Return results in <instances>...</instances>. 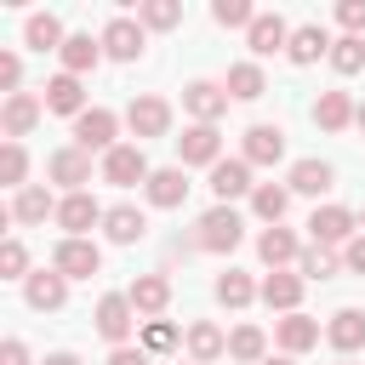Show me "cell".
I'll use <instances>...</instances> for the list:
<instances>
[{
    "label": "cell",
    "instance_id": "cell-1",
    "mask_svg": "<svg viewBox=\"0 0 365 365\" xmlns=\"http://www.w3.org/2000/svg\"><path fill=\"white\" fill-rule=\"evenodd\" d=\"M240 234H245V217H240L234 205H211V211L200 217L194 245H200V251H234V245H240Z\"/></svg>",
    "mask_w": 365,
    "mask_h": 365
},
{
    "label": "cell",
    "instance_id": "cell-2",
    "mask_svg": "<svg viewBox=\"0 0 365 365\" xmlns=\"http://www.w3.org/2000/svg\"><path fill=\"white\" fill-rule=\"evenodd\" d=\"M148 177H154V171H148L143 143H120V148H108V154H103V182L131 188V182H148Z\"/></svg>",
    "mask_w": 365,
    "mask_h": 365
},
{
    "label": "cell",
    "instance_id": "cell-3",
    "mask_svg": "<svg viewBox=\"0 0 365 365\" xmlns=\"http://www.w3.org/2000/svg\"><path fill=\"white\" fill-rule=\"evenodd\" d=\"M114 131H120L114 108H86V114L74 120V148H86V154H108V148H120Z\"/></svg>",
    "mask_w": 365,
    "mask_h": 365
},
{
    "label": "cell",
    "instance_id": "cell-4",
    "mask_svg": "<svg viewBox=\"0 0 365 365\" xmlns=\"http://www.w3.org/2000/svg\"><path fill=\"white\" fill-rule=\"evenodd\" d=\"M51 268H57L63 279H91V274L103 268V251H97V240H57Z\"/></svg>",
    "mask_w": 365,
    "mask_h": 365
},
{
    "label": "cell",
    "instance_id": "cell-5",
    "mask_svg": "<svg viewBox=\"0 0 365 365\" xmlns=\"http://www.w3.org/2000/svg\"><path fill=\"white\" fill-rule=\"evenodd\" d=\"M182 108L194 114V125H217V120L228 114V91H222L217 80H188V86H182Z\"/></svg>",
    "mask_w": 365,
    "mask_h": 365
},
{
    "label": "cell",
    "instance_id": "cell-6",
    "mask_svg": "<svg viewBox=\"0 0 365 365\" xmlns=\"http://www.w3.org/2000/svg\"><path fill=\"white\" fill-rule=\"evenodd\" d=\"M40 114H46V97H29V91H11V97L0 103V131H6V143H17V137H29V131L40 125Z\"/></svg>",
    "mask_w": 365,
    "mask_h": 365
},
{
    "label": "cell",
    "instance_id": "cell-7",
    "mask_svg": "<svg viewBox=\"0 0 365 365\" xmlns=\"http://www.w3.org/2000/svg\"><path fill=\"white\" fill-rule=\"evenodd\" d=\"M125 125H131V137H137V143L165 137V131H171V103H165V97H131Z\"/></svg>",
    "mask_w": 365,
    "mask_h": 365
},
{
    "label": "cell",
    "instance_id": "cell-8",
    "mask_svg": "<svg viewBox=\"0 0 365 365\" xmlns=\"http://www.w3.org/2000/svg\"><path fill=\"white\" fill-rule=\"evenodd\" d=\"M308 234H314V245H348V240L359 234V217H354L348 205H319V211L308 217Z\"/></svg>",
    "mask_w": 365,
    "mask_h": 365
},
{
    "label": "cell",
    "instance_id": "cell-9",
    "mask_svg": "<svg viewBox=\"0 0 365 365\" xmlns=\"http://www.w3.org/2000/svg\"><path fill=\"white\" fill-rule=\"evenodd\" d=\"M97 40H103V57H114V63H137L143 57V23H131V17H108Z\"/></svg>",
    "mask_w": 365,
    "mask_h": 365
},
{
    "label": "cell",
    "instance_id": "cell-10",
    "mask_svg": "<svg viewBox=\"0 0 365 365\" xmlns=\"http://www.w3.org/2000/svg\"><path fill=\"white\" fill-rule=\"evenodd\" d=\"M108 211L91 200V194H63L57 200V228H63V240H86V228L91 222H103Z\"/></svg>",
    "mask_w": 365,
    "mask_h": 365
},
{
    "label": "cell",
    "instance_id": "cell-11",
    "mask_svg": "<svg viewBox=\"0 0 365 365\" xmlns=\"http://www.w3.org/2000/svg\"><path fill=\"white\" fill-rule=\"evenodd\" d=\"M131 325H137V308H131V297H125V291H108V297L97 302V331H103L114 348H125Z\"/></svg>",
    "mask_w": 365,
    "mask_h": 365
},
{
    "label": "cell",
    "instance_id": "cell-12",
    "mask_svg": "<svg viewBox=\"0 0 365 365\" xmlns=\"http://www.w3.org/2000/svg\"><path fill=\"white\" fill-rule=\"evenodd\" d=\"M177 160L182 165H217L222 160V131L217 125H188L177 137Z\"/></svg>",
    "mask_w": 365,
    "mask_h": 365
},
{
    "label": "cell",
    "instance_id": "cell-13",
    "mask_svg": "<svg viewBox=\"0 0 365 365\" xmlns=\"http://www.w3.org/2000/svg\"><path fill=\"white\" fill-rule=\"evenodd\" d=\"M46 171H51V182H63L68 194H86V182H91V154L86 148H57L51 160H46Z\"/></svg>",
    "mask_w": 365,
    "mask_h": 365
},
{
    "label": "cell",
    "instance_id": "cell-14",
    "mask_svg": "<svg viewBox=\"0 0 365 365\" xmlns=\"http://www.w3.org/2000/svg\"><path fill=\"white\" fill-rule=\"evenodd\" d=\"M245 40H251V51H257V57H274V51H285V46H291V23H285L279 11H257V23L245 29Z\"/></svg>",
    "mask_w": 365,
    "mask_h": 365
},
{
    "label": "cell",
    "instance_id": "cell-15",
    "mask_svg": "<svg viewBox=\"0 0 365 365\" xmlns=\"http://www.w3.org/2000/svg\"><path fill=\"white\" fill-rule=\"evenodd\" d=\"M240 160H245V165H279V160H285V131H279V125H251Z\"/></svg>",
    "mask_w": 365,
    "mask_h": 365
},
{
    "label": "cell",
    "instance_id": "cell-16",
    "mask_svg": "<svg viewBox=\"0 0 365 365\" xmlns=\"http://www.w3.org/2000/svg\"><path fill=\"white\" fill-rule=\"evenodd\" d=\"M143 194H148V205H160V211H177V205L188 200V177H182V165H160V171L143 182Z\"/></svg>",
    "mask_w": 365,
    "mask_h": 365
},
{
    "label": "cell",
    "instance_id": "cell-17",
    "mask_svg": "<svg viewBox=\"0 0 365 365\" xmlns=\"http://www.w3.org/2000/svg\"><path fill=\"white\" fill-rule=\"evenodd\" d=\"M23 297H29V308L51 314V308H63V302H68V279H63L57 268H40V274H29V279H23Z\"/></svg>",
    "mask_w": 365,
    "mask_h": 365
},
{
    "label": "cell",
    "instance_id": "cell-18",
    "mask_svg": "<svg viewBox=\"0 0 365 365\" xmlns=\"http://www.w3.org/2000/svg\"><path fill=\"white\" fill-rule=\"evenodd\" d=\"M331 34L319 29V23H302V29H291V46H285V57L297 63V68H308V63H319V57H331Z\"/></svg>",
    "mask_w": 365,
    "mask_h": 365
},
{
    "label": "cell",
    "instance_id": "cell-19",
    "mask_svg": "<svg viewBox=\"0 0 365 365\" xmlns=\"http://www.w3.org/2000/svg\"><path fill=\"white\" fill-rule=\"evenodd\" d=\"M257 182H251V165L245 160H217L211 165V194H217V205H228V200H240V194H251Z\"/></svg>",
    "mask_w": 365,
    "mask_h": 365
},
{
    "label": "cell",
    "instance_id": "cell-20",
    "mask_svg": "<svg viewBox=\"0 0 365 365\" xmlns=\"http://www.w3.org/2000/svg\"><path fill=\"white\" fill-rule=\"evenodd\" d=\"M257 297H262L268 308H279V314H297V302H302V274H285V268H274V274L257 285Z\"/></svg>",
    "mask_w": 365,
    "mask_h": 365
},
{
    "label": "cell",
    "instance_id": "cell-21",
    "mask_svg": "<svg viewBox=\"0 0 365 365\" xmlns=\"http://www.w3.org/2000/svg\"><path fill=\"white\" fill-rule=\"evenodd\" d=\"M325 336H331L336 354H359V348H365V314H359V308H336L331 325H325Z\"/></svg>",
    "mask_w": 365,
    "mask_h": 365
},
{
    "label": "cell",
    "instance_id": "cell-22",
    "mask_svg": "<svg viewBox=\"0 0 365 365\" xmlns=\"http://www.w3.org/2000/svg\"><path fill=\"white\" fill-rule=\"evenodd\" d=\"M103 234H108L114 245H137V240L148 234V217H143L137 205H108V217H103Z\"/></svg>",
    "mask_w": 365,
    "mask_h": 365
},
{
    "label": "cell",
    "instance_id": "cell-23",
    "mask_svg": "<svg viewBox=\"0 0 365 365\" xmlns=\"http://www.w3.org/2000/svg\"><path fill=\"white\" fill-rule=\"evenodd\" d=\"M257 257H262L268 268H285V262H297V257H302V245H297V234H291V228H279V222H274V228H262V234H257Z\"/></svg>",
    "mask_w": 365,
    "mask_h": 365
},
{
    "label": "cell",
    "instance_id": "cell-24",
    "mask_svg": "<svg viewBox=\"0 0 365 365\" xmlns=\"http://www.w3.org/2000/svg\"><path fill=\"white\" fill-rule=\"evenodd\" d=\"M125 297H131L137 314H165V302H171V279H165V274H137Z\"/></svg>",
    "mask_w": 365,
    "mask_h": 365
},
{
    "label": "cell",
    "instance_id": "cell-25",
    "mask_svg": "<svg viewBox=\"0 0 365 365\" xmlns=\"http://www.w3.org/2000/svg\"><path fill=\"white\" fill-rule=\"evenodd\" d=\"M182 342H188V359H194V365H211V359H222V354H228V336H222L211 319H194Z\"/></svg>",
    "mask_w": 365,
    "mask_h": 365
},
{
    "label": "cell",
    "instance_id": "cell-26",
    "mask_svg": "<svg viewBox=\"0 0 365 365\" xmlns=\"http://www.w3.org/2000/svg\"><path fill=\"white\" fill-rule=\"evenodd\" d=\"M46 108L51 114H86V86L74 80V74H57V80H46Z\"/></svg>",
    "mask_w": 365,
    "mask_h": 365
},
{
    "label": "cell",
    "instance_id": "cell-27",
    "mask_svg": "<svg viewBox=\"0 0 365 365\" xmlns=\"http://www.w3.org/2000/svg\"><path fill=\"white\" fill-rule=\"evenodd\" d=\"M57 57H63V74H74V80H80L86 68H97V57H103V40H91V34H68Z\"/></svg>",
    "mask_w": 365,
    "mask_h": 365
},
{
    "label": "cell",
    "instance_id": "cell-28",
    "mask_svg": "<svg viewBox=\"0 0 365 365\" xmlns=\"http://www.w3.org/2000/svg\"><path fill=\"white\" fill-rule=\"evenodd\" d=\"M354 108H359V103H348V91H319L314 125H319V131H342V125H354Z\"/></svg>",
    "mask_w": 365,
    "mask_h": 365
},
{
    "label": "cell",
    "instance_id": "cell-29",
    "mask_svg": "<svg viewBox=\"0 0 365 365\" xmlns=\"http://www.w3.org/2000/svg\"><path fill=\"white\" fill-rule=\"evenodd\" d=\"M11 217H17V222H46V217H57V200H51L40 182H29V188L11 194Z\"/></svg>",
    "mask_w": 365,
    "mask_h": 365
},
{
    "label": "cell",
    "instance_id": "cell-30",
    "mask_svg": "<svg viewBox=\"0 0 365 365\" xmlns=\"http://www.w3.org/2000/svg\"><path fill=\"white\" fill-rule=\"evenodd\" d=\"M274 336H279V348H285V354H308V348L319 342V319H308V314H285Z\"/></svg>",
    "mask_w": 365,
    "mask_h": 365
},
{
    "label": "cell",
    "instance_id": "cell-31",
    "mask_svg": "<svg viewBox=\"0 0 365 365\" xmlns=\"http://www.w3.org/2000/svg\"><path fill=\"white\" fill-rule=\"evenodd\" d=\"M222 91H228L234 103H257V97L268 91V80H262V68H257V63H234V68H228V80H222Z\"/></svg>",
    "mask_w": 365,
    "mask_h": 365
},
{
    "label": "cell",
    "instance_id": "cell-32",
    "mask_svg": "<svg viewBox=\"0 0 365 365\" xmlns=\"http://www.w3.org/2000/svg\"><path fill=\"white\" fill-rule=\"evenodd\" d=\"M331 182H336V171H331L325 160H297V165H291V182H285V188H291V194H325Z\"/></svg>",
    "mask_w": 365,
    "mask_h": 365
},
{
    "label": "cell",
    "instance_id": "cell-33",
    "mask_svg": "<svg viewBox=\"0 0 365 365\" xmlns=\"http://www.w3.org/2000/svg\"><path fill=\"white\" fill-rule=\"evenodd\" d=\"M23 40H29L34 51H63V40H68V34H63V23H57L51 11H34V17L23 23Z\"/></svg>",
    "mask_w": 365,
    "mask_h": 365
},
{
    "label": "cell",
    "instance_id": "cell-34",
    "mask_svg": "<svg viewBox=\"0 0 365 365\" xmlns=\"http://www.w3.org/2000/svg\"><path fill=\"white\" fill-rule=\"evenodd\" d=\"M285 205H291V188H279V182H257V188H251V211H257L268 228L285 217Z\"/></svg>",
    "mask_w": 365,
    "mask_h": 365
},
{
    "label": "cell",
    "instance_id": "cell-35",
    "mask_svg": "<svg viewBox=\"0 0 365 365\" xmlns=\"http://www.w3.org/2000/svg\"><path fill=\"white\" fill-rule=\"evenodd\" d=\"M228 359H245V365H262V359H268V336H262L257 325H240V331L228 336Z\"/></svg>",
    "mask_w": 365,
    "mask_h": 365
},
{
    "label": "cell",
    "instance_id": "cell-36",
    "mask_svg": "<svg viewBox=\"0 0 365 365\" xmlns=\"http://www.w3.org/2000/svg\"><path fill=\"white\" fill-rule=\"evenodd\" d=\"M217 302H222V308H245V302H257V285H251V274L228 268V274L217 279Z\"/></svg>",
    "mask_w": 365,
    "mask_h": 365
},
{
    "label": "cell",
    "instance_id": "cell-37",
    "mask_svg": "<svg viewBox=\"0 0 365 365\" xmlns=\"http://www.w3.org/2000/svg\"><path fill=\"white\" fill-rule=\"evenodd\" d=\"M297 268H302V279H331V274L342 268V257H336L331 245H308V251L297 257Z\"/></svg>",
    "mask_w": 365,
    "mask_h": 365
},
{
    "label": "cell",
    "instance_id": "cell-38",
    "mask_svg": "<svg viewBox=\"0 0 365 365\" xmlns=\"http://www.w3.org/2000/svg\"><path fill=\"white\" fill-rule=\"evenodd\" d=\"M137 23H143V29H177V23H182V6H177V0H143V6H137Z\"/></svg>",
    "mask_w": 365,
    "mask_h": 365
},
{
    "label": "cell",
    "instance_id": "cell-39",
    "mask_svg": "<svg viewBox=\"0 0 365 365\" xmlns=\"http://www.w3.org/2000/svg\"><path fill=\"white\" fill-rule=\"evenodd\" d=\"M331 68H336V74H359V68H365V40H359V34H342V40L331 46Z\"/></svg>",
    "mask_w": 365,
    "mask_h": 365
},
{
    "label": "cell",
    "instance_id": "cell-40",
    "mask_svg": "<svg viewBox=\"0 0 365 365\" xmlns=\"http://www.w3.org/2000/svg\"><path fill=\"white\" fill-rule=\"evenodd\" d=\"M23 171H29L23 143H6V148H0V182H6V188H29V182H23Z\"/></svg>",
    "mask_w": 365,
    "mask_h": 365
},
{
    "label": "cell",
    "instance_id": "cell-41",
    "mask_svg": "<svg viewBox=\"0 0 365 365\" xmlns=\"http://www.w3.org/2000/svg\"><path fill=\"white\" fill-rule=\"evenodd\" d=\"M211 17H217L222 29H251V23H257V11H251L245 0H217V6H211Z\"/></svg>",
    "mask_w": 365,
    "mask_h": 365
},
{
    "label": "cell",
    "instance_id": "cell-42",
    "mask_svg": "<svg viewBox=\"0 0 365 365\" xmlns=\"http://www.w3.org/2000/svg\"><path fill=\"white\" fill-rule=\"evenodd\" d=\"M165 348H177V325L171 319H148L143 325V354H165Z\"/></svg>",
    "mask_w": 365,
    "mask_h": 365
},
{
    "label": "cell",
    "instance_id": "cell-43",
    "mask_svg": "<svg viewBox=\"0 0 365 365\" xmlns=\"http://www.w3.org/2000/svg\"><path fill=\"white\" fill-rule=\"evenodd\" d=\"M0 274H6V279H29V251H23V240H6V245H0Z\"/></svg>",
    "mask_w": 365,
    "mask_h": 365
},
{
    "label": "cell",
    "instance_id": "cell-44",
    "mask_svg": "<svg viewBox=\"0 0 365 365\" xmlns=\"http://www.w3.org/2000/svg\"><path fill=\"white\" fill-rule=\"evenodd\" d=\"M336 23H342L348 34L365 40V0H342V6H336Z\"/></svg>",
    "mask_w": 365,
    "mask_h": 365
},
{
    "label": "cell",
    "instance_id": "cell-45",
    "mask_svg": "<svg viewBox=\"0 0 365 365\" xmlns=\"http://www.w3.org/2000/svg\"><path fill=\"white\" fill-rule=\"evenodd\" d=\"M17 80H23V63H17V51H0V91L11 97V91H17Z\"/></svg>",
    "mask_w": 365,
    "mask_h": 365
},
{
    "label": "cell",
    "instance_id": "cell-46",
    "mask_svg": "<svg viewBox=\"0 0 365 365\" xmlns=\"http://www.w3.org/2000/svg\"><path fill=\"white\" fill-rule=\"evenodd\" d=\"M342 268H348V274H365V234H354V240L342 245Z\"/></svg>",
    "mask_w": 365,
    "mask_h": 365
},
{
    "label": "cell",
    "instance_id": "cell-47",
    "mask_svg": "<svg viewBox=\"0 0 365 365\" xmlns=\"http://www.w3.org/2000/svg\"><path fill=\"white\" fill-rule=\"evenodd\" d=\"M0 365H29V348H23V342H17V336H11V342H6V348H0Z\"/></svg>",
    "mask_w": 365,
    "mask_h": 365
},
{
    "label": "cell",
    "instance_id": "cell-48",
    "mask_svg": "<svg viewBox=\"0 0 365 365\" xmlns=\"http://www.w3.org/2000/svg\"><path fill=\"white\" fill-rule=\"evenodd\" d=\"M108 365H148V354H143V348H114Z\"/></svg>",
    "mask_w": 365,
    "mask_h": 365
},
{
    "label": "cell",
    "instance_id": "cell-49",
    "mask_svg": "<svg viewBox=\"0 0 365 365\" xmlns=\"http://www.w3.org/2000/svg\"><path fill=\"white\" fill-rule=\"evenodd\" d=\"M40 365H80V359H74V354H46Z\"/></svg>",
    "mask_w": 365,
    "mask_h": 365
},
{
    "label": "cell",
    "instance_id": "cell-50",
    "mask_svg": "<svg viewBox=\"0 0 365 365\" xmlns=\"http://www.w3.org/2000/svg\"><path fill=\"white\" fill-rule=\"evenodd\" d=\"M354 125H359V131H365V103H359V108H354Z\"/></svg>",
    "mask_w": 365,
    "mask_h": 365
},
{
    "label": "cell",
    "instance_id": "cell-51",
    "mask_svg": "<svg viewBox=\"0 0 365 365\" xmlns=\"http://www.w3.org/2000/svg\"><path fill=\"white\" fill-rule=\"evenodd\" d=\"M262 365H291V354H279V359H262Z\"/></svg>",
    "mask_w": 365,
    "mask_h": 365
},
{
    "label": "cell",
    "instance_id": "cell-52",
    "mask_svg": "<svg viewBox=\"0 0 365 365\" xmlns=\"http://www.w3.org/2000/svg\"><path fill=\"white\" fill-rule=\"evenodd\" d=\"M359 234H365V211H359Z\"/></svg>",
    "mask_w": 365,
    "mask_h": 365
},
{
    "label": "cell",
    "instance_id": "cell-53",
    "mask_svg": "<svg viewBox=\"0 0 365 365\" xmlns=\"http://www.w3.org/2000/svg\"><path fill=\"white\" fill-rule=\"evenodd\" d=\"M188 365H194V359H188Z\"/></svg>",
    "mask_w": 365,
    "mask_h": 365
}]
</instances>
